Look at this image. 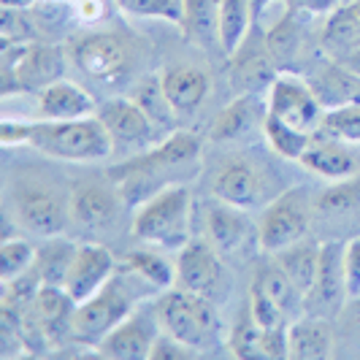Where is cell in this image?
I'll return each mask as SVG.
<instances>
[{"mask_svg": "<svg viewBox=\"0 0 360 360\" xmlns=\"http://www.w3.org/2000/svg\"><path fill=\"white\" fill-rule=\"evenodd\" d=\"M219 282H222V263L217 257L214 244L209 247L200 238L187 241L179 250V260H176V288L212 298Z\"/></svg>", "mask_w": 360, "mask_h": 360, "instance_id": "12", "label": "cell"}, {"mask_svg": "<svg viewBox=\"0 0 360 360\" xmlns=\"http://www.w3.org/2000/svg\"><path fill=\"white\" fill-rule=\"evenodd\" d=\"M333 352V325L328 317L307 314L288 328V355L295 360H323Z\"/></svg>", "mask_w": 360, "mask_h": 360, "instance_id": "17", "label": "cell"}, {"mask_svg": "<svg viewBox=\"0 0 360 360\" xmlns=\"http://www.w3.org/2000/svg\"><path fill=\"white\" fill-rule=\"evenodd\" d=\"M255 114H257V111H255V101L250 95L236 98L231 106L219 111L214 127H212V139H214V141H231V139L244 136V133L252 127Z\"/></svg>", "mask_w": 360, "mask_h": 360, "instance_id": "30", "label": "cell"}, {"mask_svg": "<svg viewBox=\"0 0 360 360\" xmlns=\"http://www.w3.org/2000/svg\"><path fill=\"white\" fill-rule=\"evenodd\" d=\"M44 3H54V0H44Z\"/></svg>", "mask_w": 360, "mask_h": 360, "instance_id": "51", "label": "cell"}, {"mask_svg": "<svg viewBox=\"0 0 360 360\" xmlns=\"http://www.w3.org/2000/svg\"><path fill=\"white\" fill-rule=\"evenodd\" d=\"M17 217L30 233L52 238L65 228V203L46 187H19Z\"/></svg>", "mask_w": 360, "mask_h": 360, "instance_id": "14", "label": "cell"}, {"mask_svg": "<svg viewBox=\"0 0 360 360\" xmlns=\"http://www.w3.org/2000/svg\"><path fill=\"white\" fill-rule=\"evenodd\" d=\"M212 193L222 203H231V206H238V209H250L260 198V176L247 160H233L217 174Z\"/></svg>", "mask_w": 360, "mask_h": 360, "instance_id": "19", "label": "cell"}, {"mask_svg": "<svg viewBox=\"0 0 360 360\" xmlns=\"http://www.w3.org/2000/svg\"><path fill=\"white\" fill-rule=\"evenodd\" d=\"M158 328H160V320L146 317V311H133L95 349L103 358L146 360L152 352V344L158 339Z\"/></svg>", "mask_w": 360, "mask_h": 360, "instance_id": "13", "label": "cell"}, {"mask_svg": "<svg viewBox=\"0 0 360 360\" xmlns=\"http://www.w3.org/2000/svg\"><path fill=\"white\" fill-rule=\"evenodd\" d=\"M76 250H79V244H73V241H52V244H46L36 255V271L41 274V282L63 288L65 276L71 271L73 257H76Z\"/></svg>", "mask_w": 360, "mask_h": 360, "instance_id": "29", "label": "cell"}, {"mask_svg": "<svg viewBox=\"0 0 360 360\" xmlns=\"http://www.w3.org/2000/svg\"><path fill=\"white\" fill-rule=\"evenodd\" d=\"M219 25L217 0H184V30L193 38H209Z\"/></svg>", "mask_w": 360, "mask_h": 360, "instance_id": "33", "label": "cell"}, {"mask_svg": "<svg viewBox=\"0 0 360 360\" xmlns=\"http://www.w3.org/2000/svg\"><path fill=\"white\" fill-rule=\"evenodd\" d=\"M155 314L165 333H171L174 339H179L193 349L209 342L217 328V314L209 298L181 288L165 292L155 307Z\"/></svg>", "mask_w": 360, "mask_h": 360, "instance_id": "6", "label": "cell"}, {"mask_svg": "<svg viewBox=\"0 0 360 360\" xmlns=\"http://www.w3.org/2000/svg\"><path fill=\"white\" fill-rule=\"evenodd\" d=\"M133 101H136V103L149 114V120H152V122L171 125V117H174V111H176V108L171 106V101L165 98L160 82L146 79L144 84H139V90H136V98H133Z\"/></svg>", "mask_w": 360, "mask_h": 360, "instance_id": "36", "label": "cell"}, {"mask_svg": "<svg viewBox=\"0 0 360 360\" xmlns=\"http://www.w3.org/2000/svg\"><path fill=\"white\" fill-rule=\"evenodd\" d=\"M263 130H266L269 144L274 146L282 158H288V160H301V155H304L309 146H311V141H314V136H311L309 130H298V127L282 122V120L274 117V114H266Z\"/></svg>", "mask_w": 360, "mask_h": 360, "instance_id": "28", "label": "cell"}, {"mask_svg": "<svg viewBox=\"0 0 360 360\" xmlns=\"http://www.w3.org/2000/svg\"><path fill=\"white\" fill-rule=\"evenodd\" d=\"M187 358H195V349L187 347L184 342H179V339H174L165 330H162V336L155 339L152 352H149V360H187Z\"/></svg>", "mask_w": 360, "mask_h": 360, "instance_id": "42", "label": "cell"}, {"mask_svg": "<svg viewBox=\"0 0 360 360\" xmlns=\"http://www.w3.org/2000/svg\"><path fill=\"white\" fill-rule=\"evenodd\" d=\"M79 14L87 19V22L103 17V11H101V3H98V0H82V3H79Z\"/></svg>", "mask_w": 360, "mask_h": 360, "instance_id": "44", "label": "cell"}, {"mask_svg": "<svg viewBox=\"0 0 360 360\" xmlns=\"http://www.w3.org/2000/svg\"><path fill=\"white\" fill-rule=\"evenodd\" d=\"M320 250H323V244H314L309 238H301L298 244H292L288 250L276 252L279 255V266L292 279V285L304 292V298H307V292L314 285L317 266H320Z\"/></svg>", "mask_w": 360, "mask_h": 360, "instance_id": "26", "label": "cell"}, {"mask_svg": "<svg viewBox=\"0 0 360 360\" xmlns=\"http://www.w3.org/2000/svg\"><path fill=\"white\" fill-rule=\"evenodd\" d=\"M323 130L328 136H336V139H344V141L360 144V103L330 108L323 117Z\"/></svg>", "mask_w": 360, "mask_h": 360, "instance_id": "37", "label": "cell"}, {"mask_svg": "<svg viewBox=\"0 0 360 360\" xmlns=\"http://www.w3.org/2000/svg\"><path fill=\"white\" fill-rule=\"evenodd\" d=\"M73 60L90 79L101 84H114L125 76L130 65L127 46L111 33H92L76 41L73 46Z\"/></svg>", "mask_w": 360, "mask_h": 360, "instance_id": "9", "label": "cell"}, {"mask_svg": "<svg viewBox=\"0 0 360 360\" xmlns=\"http://www.w3.org/2000/svg\"><path fill=\"white\" fill-rule=\"evenodd\" d=\"M117 260L106 247L98 244H82L76 250V257L71 263V271L65 276V292L73 298V304H82L92 298L98 290L106 285L108 279L117 274Z\"/></svg>", "mask_w": 360, "mask_h": 360, "instance_id": "10", "label": "cell"}, {"mask_svg": "<svg viewBox=\"0 0 360 360\" xmlns=\"http://www.w3.org/2000/svg\"><path fill=\"white\" fill-rule=\"evenodd\" d=\"M252 285L255 288H260L271 301H276L279 307L285 309L288 317H292L295 311L304 309V292L292 285V279L285 274L282 266H269V269L257 271V276H255Z\"/></svg>", "mask_w": 360, "mask_h": 360, "instance_id": "27", "label": "cell"}, {"mask_svg": "<svg viewBox=\"0 0 360 360\" xmlns=\"http://www.w3.org/2000/svg\"><path fill=\"white\" fill-rule=\"evenodd\" d=\"M133 236L144 244L181 250L190 241V190L168 184L144 200L133 219Z\"/></svg>", "mask_w": 360, "mask_h": 360, "instance_id": "4", "label": "cell"}, {"mask_svg": "<svg viewBox=\"0 0 360 360\" xmlns=\"http://www.w3.org/2000/svg\"><path fill=\"white\" fill-rule=\"evenodd\" d=\"M325 49L333 54L336 60H344L349 54H355L360 49V17L355 11V3L347 8H336L323 33Z\"/></svg>", "mask_w": 360, "mask_h": 360, "instance_id": "24", "label": "cell"}, {"mask_svg": "<svg viewBox=\"0 0 360 360\" xmlns=\"http://www.w3.org/2000/svg\"><path fill=\"white\" fill-rule=\"evenodd\" d=\"M309 87L314 90L317 101L325 108H342L360 103V76L355 71H349L344 63H330L323 71L317 73Z\"/></svg>", "mask_w": 360, "mask_h": 360, "instance_id": "20", "label": "cell"}, {"mask_svg": "<svg viewBox=\"0 0 360 360\" xmlns=\"http://www.w3.org/2000/svg\"><path fill=\"white\" fill-rule=\"evenodd\" d=\"M269 0H250V6H252V19L257 22L260 19V11H263V6H266Z\"/></svg>", "mask_w": 360, "mask_h": 360, "instance_id": "48", "label": "cell"}, {"mask_svg": "<svg viewBox=\"0 0 360 360\" xmlns=\"http://www.w3.org/2000/svg\"><path fill=\"white\" fill-rule=\"evenodd\" d=\"M65 73V60L57 46L8 44L3 46V92H41Z\"/></svg>", "mask_w": 360, "mask_h": 360, "instance_id": "5", "label": "cell"}, {"mask_svg": "<svg viewBox=\"0 0 360 360\" xmlns=\"http://www.w3.org/2000/svg\"><path fill=\"white\" fill-rule=\"evenodd\" d=\"M68 214L84 228H103L117 217V195L103 184L82 181L68 198Z\"/></svg>", "mask_w": 360, "mask_h": 360, "instance_id": "18", "label": "cell"}, {"mask_svg": "<svg viewBox=\"0 0 360 360\" xmlns=\"http://www.w3.org/2000/svg\"><path fill=\"white\" fill-rule=\"evenodd\" d=\"M252 6L250 0H219V25H217V36L219 46L228 57L238 52V46L244 44V38L250 33L252 25Z\"/></svg>", "mask_w": 360, "mask_h": 360, "instance_id": "25", "label": "cell"}, {"mask_svg": "<svg viewBox=\"0 0 360 360\" xmlns=\"http://www.w3.org/2000/svg\"><path fill=\"white\" fill-rule=\"evenodd\" d=\"M298 41H301L298 27L292 22V14H288L269 33V52L276 60H290V57H295V52H298Z\"/></svg>", "mask_w": 360, "mask_h": 360, "instance_id": "40", "label": "cell"}, {"mask_svg": "<svg viewBox=\"0 0 360 360\" xmlns=\"http://www.w3.org/2000/svg\"><path fill=\"white\" fill-rule=\"evenodd\" d=\"M344 276H347V301L360 298V238H352L344 250Z\"/></svg>", "mask_w": 360, "mask_h": 360, "instance_id": "43", "label": "cell"}, {"mask_svg": "<svg viewBox=\"0 0 360 360\" xmlns=\"http://www.w3.org/2000/svg\"><path fill=\"white\" fill-rule=\"evenodd\" d=\"M127 279L130 269H117V274L92 298L76 304L71 317V339L87 347H98L117 325L133 314L136 295L127 290Z\"/></svg>", "mask_w": 360, "mask_h": 360, "instance_id": "3", "label": "cell"}, {"mask_svg": "<svg viewBox=\"0 0 360 360\" xmlns=\"http://www.w3.org/2000/svg\"><path fill=\"white\" fill-rule=\"evenodd\" d=\"M263 336H266V330L257 325L252 311L247 309L231 330V352L236 358H266Z\"/></svg>", "mask_w": 360, "mask_h": 360, "instance_id": "31", "label": "cell"}, {"mask_svg": "<svg viewBox=\"0 0 360 360\" xmlns=\"http://www.w3.org/2000/svg\"><path fill=\"white\" fill-rule=\"evenodd\" d=\"M160 84L165 98L171 101V106L181 114H187L203 103V98L209 92V76L193 65H174L162 73Z\"/></svg>", "mask_w": 360, "mask_h": 360, "instance_id": "21", "label": "cell"}, {"mask_svg": "<svg viewBox=\"0 0 360 360\" xmlns=\"http://www.w3.org/2000/svg\"><path fill=\"white\" fill-rule=\"evenodd\" d=\"M36 250L22 238H6L0 247V282H14L17 276L36 269Z\"/></svg>", "mask_w": 360, "mask_h": 360, "instance_id": "32", "label": "cell"}, {"mask_svg": "<svg viewBox=\"0 0 360 360\" xmlns=\"http://www.w3.org/2000/svg\"><path fill=\"white\" fill-rule=\"evenodd\" d=\"M200 155V141L190 133H174L165 139L155 152H146L141 158L122 162L108 171V176L117 181L120 195L130 203H144L162 187H168V171L181 168L187 162H195Z\"/></svg>", "mask_w": 360, "mask_h": 360, "instance_id": "2", "label": "cell"}, {"mask_svg": "<svg viewBox=\"0 0 360 360\" xmlns=\"http://www.w3.org/2000/svg\"><path fill=\"white\" fill-rule=\"evenodd\" d=\"M0 144H27L60 160L90 162L103 160L114 149V136L98 114L82 120H41V122H11L3 120Z\"/></svg>", "mask_w": 360, "mask_h": 360, "instance_id": "1", "label": "cell"}, {"mask_svg": "<svg viewBox=\"0 0 360 360\" xmlns=\"http://www.w3.org/2000/svg\"><path fill=\"white\" fill-rule=\"evenodd\" d=\"M352 307H355V314H358V320H360V298L358 301H352Z\"/></svg>", "mask_w": 360, "mask_h": 360, "instance_id": "49", "label": "cell"}, {"mask_svg": "<svg viewBox=\"0 0 360 360\" xmlns=\"http://www.w3.org/2000/svg\"><path fill=\"white\" fill-rule=\"evenodd\" d=\"M355 203H360V184L358 181H344V184H336L328 193H323L317 209L325 214H342V212H349Z\"/></svg>", "mask_w": 360, "mask_h": 360, "instance_id": "41", "label": "cell"}, {"mask_svg": "<svg viewBox=\"0 0 360 360\" xmlns=\"http://www.w3.org/2000/svg\"><path fill=\"white\" fill-rule=\"evenodd\" d=\"M298 3H301V8H307L311 14H325L336 6V0H298Z\"/></svg>", "mask_w": 360, "mask_h": 360, "instance_id": "45", "label": "cell"}, {"mask_svg": "<svg viewBox=\"0 0 360 360\" xmlns=\"http://www.w3.org/2000/svg\"><path fill=\"white\" fill-rule=\"evenodd\" d=\"M307 193L295 187L266 209V214L260 219V247L266 252H282L298 244L301 238H307Z\"/></svg>", "mask_w": 360, "mask_h": 360, "instance_id": "7", "label": "cell"}, {"mask_svg": "<svg viewBox=\"0 0 360 360\" xmlns=\"http://www.w3.org/2000/svg\"><path fill=\"white\" fill-rule=\"evenodd\" d=\"M344 250L347 244L330 241L320 250V266L314 285L304 298V311L314 317H328L333 320L342 311L347 301V276H344Z\"/></svg>", "mask_w": 360, "mask_h": 360, "instance_id": "8", "label": "cell"}, {"mask_svg": "<svg viewBox=\"0 0 360 360\" xmlns=\"http://www.w3.org/2000/svg\"><path fill=\"white\" fill-rule=\"evenodd\" d=\"M339 63H344L349 71H355L360 76V49L355 54H349V57H344V60H339Z\"/></svg>", "mask_w": 360, "mask_h": 360, "instance_id": "46", "label": "cell"}, {"mask_svg": "<svg viewBox=\"0 0 360 360\" xmlns=\"http://www.w3.org/2000/svg\"><path fill=\"white\" fill-rule=\"evenodd\" d=\"M125 266H130L141 279H146L152 288H158V290L171 288V285L176 282V271L171 269L160 255H155V252H130L125 257Z\"/></svg>", "mask_w": 360, "mask_h": 360, "instance_id": "34", "label": "cell"}, {"mask_svg": "<svg viewBox=\"0 0 360 360\" xmlns=\"http://www.w3.org/2000/svg\"><path fill=\"white\" fill-rule=\"evenodd\" d=\"M38 114L44 120H82L98 114V106L87 92L68 79H57L38 92Z\"/></svg>", "mask_w": 360, "mask_h": 360, "instance_id": "16", "label": "cell"}, {"mask_svg": "<svg viewBox=\"0 0 360 360\" xmlns=\"http://www.w3.org/2000/svg\"><path fill=\"white\" fill-rule=\"evenodd\" d=\"M355 11H358V17H360V0L355 3Z\"/></svg>", "mask_w": 360, "mask_h": 360, "instance_id": "50", "label": "cell"}, {"mask_svg": "<svg viewBox=\"0 0 360 360\" xmlns=\"http://www.w3.org/2000/svg\"><path fill=\"white\" fill-rule=\"evenodd\" d=\"M36 0H3L6 8H30Z\"/></svg>", "mask_w": 360, "mask_h": 360, "instance_id": "47", "label": "cell"}, {"mask_svg": "<svg viewBox=\"0 0 360 360\" xmlns=\"http://www.w3.org/2000/svg\"><path fill=\"white\" fill-rule=\"evenodd\" d=\"M0 36H3V46L8 44H33L36 38V25L25 14V8H6L0 14Z\"/></svg>", "mask_w": 360, "mask_h": 360, "instance_id": "38", "label": "cell"}, {"mask_svg": "<svg viewBox=\"0 0 360 360\" xmlns=\"http://www.w3.org/2000/svg\"><path fill=\"white\" fill-rule=\"evenodd\" d=\"M206 233L217 252H233L244 244V238L250 233V219L238 206L214 203L206 214Z\"/></svg>", "mask_w": 360, "mask_h": 360, "instance_id": "22", "label": "cell"}, {"mask_svg": "<svg viewBox=\"0 0 360 360\" xmlns=\"http://www.w3.org/2000/svg\"><path fill=\"white\" fill-rule=\"evenodd\" d=\"M130 17H155L184 25V0H117Z\"/></svg>", "mask_w": 360, "mask_h": 360, "instance_id": "35", "label": "cell"}, {"mask_svg": "<svg viewBox=\"0 0 360 360\" xmlns=\"http://www.w3.org/2000/svg\"><path fill=\"white\" fill-rule=\"evenodd\" d=\"M320 108L323 103L309 84L295 79H274L269 92V114L298 130H311L320 122Z\"/></svg>", "mask_w": 360, "mask_h": 360, "instance_id": "11", "label": "cell"}, {"mask_svg": "<svg viewBox=\"0 0 360 360\" xmlns=\"http://www.w3.org/2000/svg\"><path fill=\"white\" fill-rule=\"evenodd\" d=\"M298 162L307 165L309 171L325 176V179H349L358 171L355 155H349L336 141H311V146L301 155Z\"/></svg>", "mask_w": 360, "mask_h": 360, "instance_id": "23", "label": "cell"}, {"mask_svg": "<svg viewBox=\"0 0 360 360\" xmlns=\"http://www.w3.org/2000/svg\"><path fill=\"white\" fill-rule=\"evenodd\" d=\"M250 311L257 320V325L263 330H279V328H290L288 325V311L279 307L276 301H271L269 295L260 288L252 285V292H250Z\"/></svg>", "mask_w": 360, "mask_h": 360, "instance_id": "39", "label": "cell"}, {"mask_svg": "<svg viewBox=\"0 0 360 360\" xmlns=\"http://www.w3.org/2000/svg\"><path fill=\"white\" fill-rule=\"evenodd\" d=\"M98 117L114 136V141L146 144L152 139V120L136 101H125V98L106 101L103 106H98Z\"/></svg>", "mask_w": 360, "mask_h": 360, "instance_id": "15", "label": "cell"}]
</instances>
